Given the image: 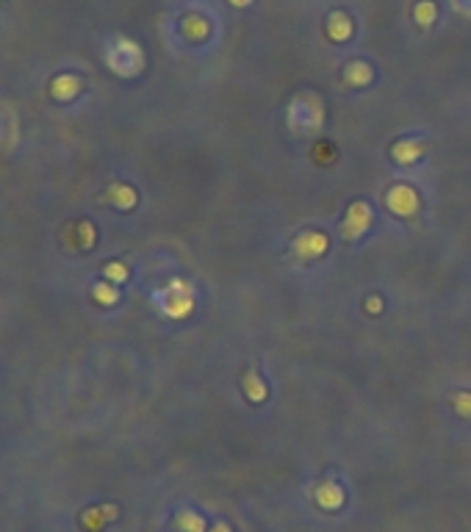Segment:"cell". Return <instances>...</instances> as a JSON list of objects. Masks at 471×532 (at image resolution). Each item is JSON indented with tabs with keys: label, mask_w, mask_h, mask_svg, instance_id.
Returning <instances> with one entry per match:
<instances>
[{
	"label": "cell",
	"mask_w": 471,
	"mask_h": 532,
	"mask_svg": "<svg viewBox=\"0 0 471 532\" xmlns=\"http://www.w3.org/2000/svg\"><path fill=\"white\" fill-rule=\"evenodd\" d=\"M452 405L458 408V413H461L463 419L471 416V394H455V397H452Z\"/></svg>",
	"instance_id": "cell-8"
},
{
	"label": "cell",
	"mask_w": 471,
	"mask_h": 532,
	"mask_svg": "<svg viewBox=\"0 0 471 532\" xmlns=\"http://www.w3.org/2000/svg\"><path fill=\"white\" fill-rule=\"evenodd\" d=\"M106 274H108V277H114V280H125V274H128V272L122 269V264H108L106 266Z\"/></svg>",
	"instance_id": "cell-10"
},
{
	"label": "cell",
	"mask_w": 471,
	"mask_h": 532,
	"mask_svg": "<svg viewBox=\"0 0 471 532\" xmlns=\"http://www.w3.org/2000/svg\"><path fill=\"white\" fill-rule=\"evenodd\" d=\"M111 197H117L114 203H117L119 208H131V206L136 203V194H133L128 186H114V189H111Z\"/></svg>",
	"instance_id": "cell-7"
},
{
	"label": "cell",
	"mask_w": 471,
	"mask_h": 532,
	"mask_svg": "<svg viewBox=\"0 0 471 532\" xmlns=\"http://www.w3.org/2000/svg\"><path fill=\"white\" fill-rule=\"evenodd\" d=\"M324 250H327V236L319 233V231H305V233H299V236L291 242V253H294L299 261H313V258H319Z\"/></svg>",
	"instance_id": "cell-2"
},
{
	"label": "cell",
	"mask_w": 471,
	"mask_h": 532,
	"mask_svg": "<svg viewBox=\"0 0 471 532\" xmlns=\"http://www.w3.org/2000/svg\"><path fill=\"white\" fill-rule=\"evenodd\" d=\"M372 225V208L366 203H355L349 211H347V222H344V239L347 242H355L361 239Z\"/></svg>",
	"instance_id": "cell-3"
},
{
	"label": "cell",
	"mask_w": 471,
	"mask_h": 532,
	"mask_svg": "<svg viewBox=\"0 0 471 532\" xmlns=\"http://www.w3.org/2000/svg\"><path fill=\"white\" fill-rule=\"evenodd\" d=\"M247 388H249V399H252V402H263V397H266V385L258 380L255 372L244 374V391H247Z\"/></svg>",
	"instance_id": "cell-6"
},
{
	"label": "cell",
	"mask_w": 471,
	"mask_h": 532,
	"mask_svg": "<svg viewBox=\"0 0 471 532\" xmlns=\"http://www.w3.org/2000/svg\"><path fill=\"white\" fill-rule=\"evenodd\" d=\"M386 200H388V208H391L397 217H411V214H416V208H419V194H416L411 186H394Z\"/></svg>",
	"instance_id": "cell-4"
},
{
	"label": "cell",
	"mask_w": 471,
	"mask_h": 532,
	"mask_svg": "<svg viewBox=\"0 0 471 532\" xmlns=\"http://www.w3.org/2000/svg\"><path fill=\"white\" fill-rule=\"evenodd\" d=\"M394 153H397L394 158H397L399 164L408 167V164H416V161H419V156H422V144H419V142H402V144L394 147Z\"/></svg>",
	"instance_id": "cell-5"
},
{
	"label": "cell",
	"mask_w": 471,
	"mask_h": 532,
	"mask_svg": "<svg viewBox=\"0 0 471 532\" xmlns=\"http://www.w3.org/2000/svg\"><path fill=\"white\" fill-rule=\"evenodd\" d=\"M156 302L161 305V310L172 319H181V316H189V310L195 308V294L189 288L186 280H170V285H164L158 294H156Z\"/></svg>",
	"instance_id": "cell-1"
},
{
	"label": "cell",
	"mask_w": 471,
	"mask_h": 532,
	"mask_svg": "<svg viewBox=\"0 0 471 532\" xmlns=\"http://www.w3.org/2000/svg\"><path fill=\"white\" fill-rule=\"evenodd\" d=\"M111 285H94V297L100 299V302H106V305H111V302H117V291H108Z\"/></svg>",
	"instance_id": "cell-9"
}]
</instances>
